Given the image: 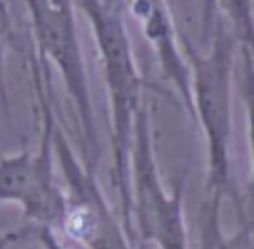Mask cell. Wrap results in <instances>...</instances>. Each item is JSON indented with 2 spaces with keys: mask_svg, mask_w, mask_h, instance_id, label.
Masks as SVG:
<instances>
[{
  "mask_svg": "<svg viewBox=\"0 0 254 249\" xmlns=\"http://www.w3.org/2000/svg\"><path fill=\"white\" fill-rule=\"evenodd\" d=\"M82 8L97 53L100 67L107 92V110H110V145H112V185L117 192V217L132 242L135 224H132V189H130V152H132V132L135 117L145 105L142 90L145 80L137 70L135 50L130 33L125 28L122 10L115 0H77Z\"/></svg>",
  "mask_w": 254,
  "mask_h": 249,
  "instance_id": "cell-1",
  "label": "cell"
},
{
  "mask_svg": "<svg viewBox=\"0 0 254 249\" xmlns=\"http://www.w3.org/2000/svg\"><path fill=\"white\" fill-rule=\"evenodd\" d=\"M207 53L187 45L192 117L199 122L207 147V192L229 199L247 219L232 172V87L237 72V40L227 23L217 18L207 40Z\"/></svg>",
  "mask_w": 254,
  "mask_h": 249,
  "instance_id": "cell-2",
  "label": "cell"
},
{
  "mask_svg": "<svg viewBox=\"0 0 254 249\" xmlns=\"http://www.w3.org/2000/svg\"><path fill=\"white\" fill-rule=\"evenodd\" d=\"M30 77L38 100L40 145L38 150H23L0 157V204H20L25 219L33 227L63 229L67 214V194L58 180V165L53 152L55 107L45 72V60L30 55Z\"/></svg>",
  "mask_w": 254,
  "mask_h": 249,
  "instance_id": "cell-3",
  "label": "cell"
},
{
  "mask_svg": "<svg viewBox=\"0 0 254 249\" xmlns=\"http://www.w3.org/2000/svg\"><path fill=\"white\" fill-rule=\"evenodd\" d=\"M53 152L67 194V214L60 232L85 249H135V242L127 237L117 212L105 199L95 170H87L77 160L58 122L53 130Z\"/></svg>",
  "mask_w": 254,
  "mask_h": 249,
  "instance_id": "cell-4",
  "label": "cell"
},
{
  "mask_svg": "<svg viewBox=\"0 0 254 249\" xmlns=\"http://www.w3.org/2000/svg\"><path fill=\"white\" fill-rule=\"evenodd\" d=\"M130 13L142 28V35L152 45L162 75L172 82L182 105L192 115V87H190V65L177 35V25L167 8V0H127Z\"/></svg>",
  "mask_w": 254,
  "mask_h": 249,
  "instance_id": "cell-5",
  "label": "cell"
},
{
  "mask_svg": "<svg viewBox=\"0 0 254 249\" xmlns=\"http://www.w3.org/2000/svg\"><path fill=\"white\" fill-rule=\"evenodd\" d=\"M222 204L224 199L219 194L207 192L199 209V249H247L252 239L254 219L249 224H242L239 232L227 234L222 224Z\"/></svg>",
  "mask_w": 254,
  "mask_h": 249,
  "instance_id": "cell-6",
  "label": "cell"
},
{
  "mask_svg": "<svg viewBox=\"0 0 254 249\" xmlns=\"http://www.w3.org/2000/svg\"><path fill=\"white\" fill-rule=\"evenodd\" d=\"M239 95L244 102V115H247V140H249V157H252V177H249V192H247V204H249V217L254 219V58L247 50H239Z\"/></svg>",
  "mask_w": 254,
  "mask_h": 249,
  "instance_id": "cell-7",
  "label": "cell"
},
{
  "mask_svg": "<svg viewBox=\"0 0 254 249\" xmlns=\"http://www.w3.org/2000/svg\"><path fill=\"white\" fill-rule=\"evenodd\" d=\"M217 13L227 23L237 48L254 58V0H217Z\"/></svg>",
  "mask_w": 254,
  "mask_h": 249,
  "instance_id": "cell-8",
  "label": "cell"
},
{
  "mask_svg": "<svg viewBox=\"0 0 254 249\" xmlns=\"http://www.w3.org/2000/svg\"><path fill=\"white\" fill-rule=\"evenodd\" d=\"M217 18H219V13H217V0H202V15H199V20H202V40H204V43L209 40Z\"/></svg>",
  "mask_w": 254,
  "mask_h": 249,
  "instance_id": "cell-9",
  "label": "cell"
},
{
  "mask_svg": "<svg viewBox=\"0 0 254 249\" xmlns=\"http://www.w3.org/2000/svg\"><path fill=\"white\" fill-rule=\"evenodd\" d=\"M35 239L40 242L43 249H65V244L58 239V232H53L48 227H35Z\"/></svg>",
  "mask_w": 254,
  "mask_h": 249,
  "instance_id": "cell-10",
  "label": "cell"
},
{
  "mask_svg": "<svg viewBox=\"0 0 254 249\" xmlns=\"http://www.w3.org/2000/svg\"><path fill=\"white\" fill-rule=\"evenodd\" d=\"M5 28H8V20H5L3 5H0V75H3V60H5Z\"/></svg>",
  "mask_w": 254,
  "mask_h": 249,
  "instance_id": "cell-11",
  "label": "cell"
},
{
  "mask_svg": "<svg viewBox=\"0 0 254 249\" xmlns=\"http://www.w3.org/2000/svg\"><path fill=\"white\" fill-rule=\"evenodd\" d=\"M247 249H254V229H252V239H249V244H247Z\"/></svg>",
  "mask_w": 254,
  "mask_h": 249,
  "instance_id": "cell-12",
  "label": "cell"
}]
</instances>
